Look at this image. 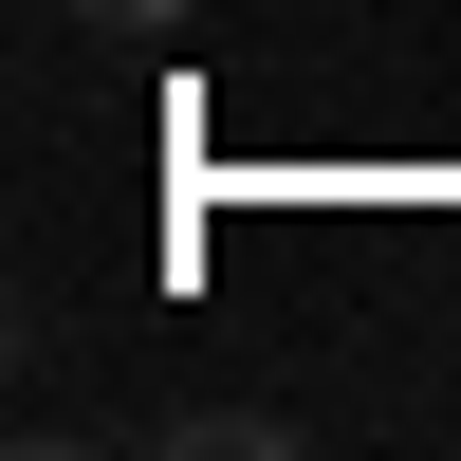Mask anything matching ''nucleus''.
I'll use <instances>...</instances> for the list:
<instances>
[{
	"label": "nucleus",
	"instance_id": "f257e3e1",
	"mask_svg": "<svg viewBox=\"0 0 461 461\" xmlns=\"http://www.w3.org/2000/svg\"><path fill=\"white\" fill-rule=\"evenodd\" d=\"M93 19H130V37H148V19H185V0H93Z\"/></svg>",
	"mask_w": 461,
	"mask_h": 461
}]
</instances>
